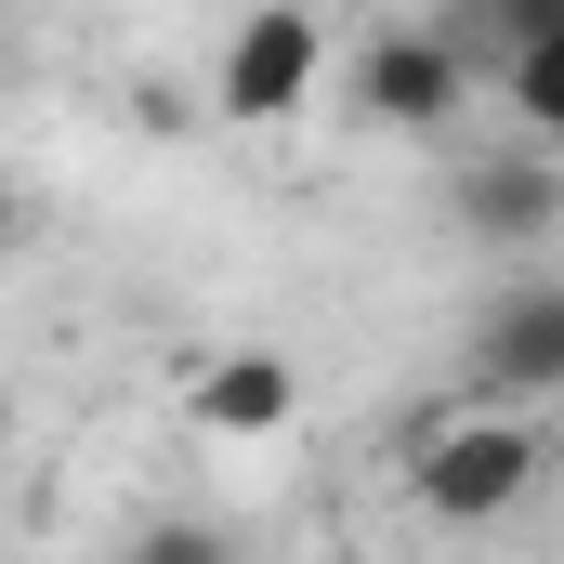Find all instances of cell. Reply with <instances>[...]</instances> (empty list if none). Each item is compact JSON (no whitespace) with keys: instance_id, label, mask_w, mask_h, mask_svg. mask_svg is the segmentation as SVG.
Listing matches in <instances>:
<instances>
[{"instance_id":"2","label":"cell","mask_w":564,"mask_h":564,"mask_svg":"<svg viewBox=\"0 0 564 564\" xmlns=\"http://www.w3.org/2000/svg\"><path fill=\"white\" fill-rule=\"evenodd\" d=\"M473 40L446 26V13H421V26H381L368 53H355V106L381 119V132H459V106H473Z\"/></svg>"},{"instance_id":"1","label":"cell","mask_w":564,"mask_h":564,"mask_svg":"<svg viewBox=\"0 0 564 564\" xmlns=\"http://www.w3.org/2000/svg\"><path fill=\"white\" fill-rule=\"evenodd\" d=\"M539 459H552V446H539V421H512V408H473V421H446V433L421 446V473H408V486H421V512H433V525H499V512L539 486Z\"/></svg>"},{"instance_id":"6","label":"cell","mask_w":564,"mask_h":564,"mask_svg":"<svg viewBox=\"0 0 564 564\" xmlns=\"http://www.w3.org/2000/svg\"><path fill=\"white\" fill-rule=\"evenodd\" d=\"M184 408H197V433L263 446V433H289V408H302V368H289V355H263V341H250V355H210Z\"/></svg>"},{"instance_id":"7","label":"cell","mask_w":564,"mask_h":564,"mask_svg":"<svg viewBox=\"0 0 564 564\" xmlns=\"http://www.w3.org/2000/svg\"><path fill=\"white\" fill-rule=\"evenodd\" d=\"M486 79H512V119H525L539 144L564 132V40H552V53H512V66H486Z\"/></svg>"},{"instance_id":"5","label":"cell","mask_w":564,"mask_h":564,"mask_svg":"<svg viewBox=\"0 0 564 564\" xmlns=\"http://www.w3.org/2000/svg\"><path fill=\"white\" fill-rule=\"evenodd\" d=\"M564 224V171L525 144V158H459V237L473 250H552Z\"/></svg>"},{"instance_id":"8","label":"cell","mask_w":564,"mask_h":564,"mask_svg":"<svg viewBox=\"0 0 564 564\" xmlns=\"http://www.w3.org/2000/svg\"><path fill=\"white\" fill-rule=\"evenodd\" d=\"M13 237H26V197H13V171H0V250H13Z\"/></svg>"},{"instance_id":"4","label":"cell","mask_w":564,"mask_h":564,"mask_svg":"<svg viewBox=\"0 0 564 564\" xmlns=\"http://www.w3.org/2000/svg\"><path fill=\"white\" fill-rule=\"evenodd\" d=\"M473 381L512 394V408L564 394V289L552 276H512L499 302H486V328H473Z\"/></svg>"},{"instance_id":"10","label":"cell","mask_w":564,"mask_h":564,"mask_svg":"<svg viewBox=\"0 0 564 564\" xmlns=\"http://www.w3.org/2000/svg\"><path fill=\"white\" fill-rule=\"evenodd\" d=\"M459 13H473V0H446V26H459Z\"/></svg>"},{"instance_id":"3","label":"cell","mask_w":564,"mask_h":564,"mask_svg":"<svg viewBox=\"0 0 564 564\" xmlns=\"http://www.w3.org/2000/svg\"><path fill=\"white\" fill-rule=\"evenodd\" d=\"M315 66H328V26H315L302 0H263V13H237V26H224L210 93H224V119L276 132V119H302V106H315Z\"/></svg>"},{"instance_id":"9","label":"cell","mask_w":564,"mask_h":564,"mask_svg":"<svg viewBox=\"0 0 564 564\" xmlns=\"http://www.w3.org/2000/svg\"><path fill=\"white\" fill-rule=\"evenodd\" d=\"M0 446H13V394H0Z\"/></svg>"}]
</instances>
